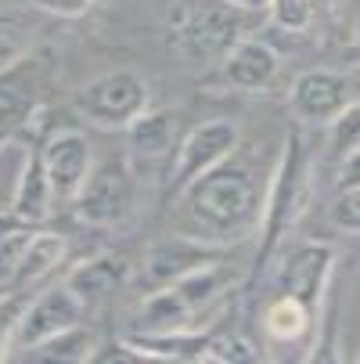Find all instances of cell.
Wrapping results in <instances>:
<instances>
[{"label":"cell","instance_id":"obj_21","mask_svg":"<svg viewBox=\"0 0 360 364\" xmlns=\"http://www.w3.org/2000/svg\"><path fill=\"white\" fill-rule=\"evenodd\" d=\"M231 4H234V8H267L271 0H231Z\"/></svg>","mask_w":360,"mask_h":364},{"label":"cell","instance_id":"obj_17","mask_svg":"<svg viewBox=\"0 0 360 364\" xmlns=\"http://www.w3.org/2000/svg\"><path fill=\"white\" fill-rule=\"evenodd\" d=\"M22 306H26V299H22V296H11V299H0V350L8 346V332H11V325L18 321V314H22Z\"/></svg>","mask_w":360,"mask_h":364},{"label":"cell","instance_id":"obj_18","mask_svg":"<svg viewBox=\"0 0 360 364\" xmlns=\"http://www.w3.org/2000/svg\"><path fill=\"white\" fill-rule=\"evenodd\" d=\"M335 220H339L342 228H356V231H360V191H353L349 198H342V202L335 205Z\"/></svg>","mask_w":360,"mask_h":364},{"label":"cell","instance_id":"obj_19","mask_svg":"<svg viewBox=\"0 0 360 364\" xmlns=\"http://www.w3.org/2000/svg\"><path fill=\"white\" fill-rule=\"evenodd\" d=\"M40 11H55V15H80L90 8V0H29Z\"/></svg>","mask_w":360,"mask_h":364},{"label":"cell","instance_id":"obj_16","mask_svg":"<svg viewBox=\"0 0 360 364\" xmlns=\"http://www.w3.org/2000/svg\"><path fill=\"white\" fill-rule=\"evenodd\" d=\"M274 15L288 29L306 26V18H310V0H274Z\"/></svg>","mask_w":360,"mask_h":364},{"label":"cell","instance_id":"obj_22","mask_svg":"<svg viewBox=\"0 0 360 364\" xmlns=\"http://www.w3.org/2000/svg\"><path fill=\"white\" fill-rule=\"evenodd\" d=\"M8 228H11V220H0V238L8 235Z\"/></svg>","mask_w":360,"mask_h":364},{"label":"cell","instance_id":"obj_6","mask_svg":"<svg viewBox=\"0 0 360 364\" xmlns=\"http://www.w3.org/2000/svg\"><path fill=\"white\" fill-rule=\"evenodd\" d=\"M234 144V130L227 123H213V127H202L191 134V141L184 144V170L177 166V181H187L191 173L205 170V159H220V155Z\"/></svg>","mask_w":360,"mask_h":364},{"label":"cell","instance_id":"obj_3","mask_svg":"<svg viewBox=\"0 0 360 364\" xmlns=\"http://www.w3.org/2000/svg\"><path fill=\"white\" fill-rule=\"evenodd\" d=\"M80 318V296L72 289H50L40 296L29 314L18 321V346H33L40 339H50L58 332H69Z\"/></svg>","mask_w":360,"mask_h":364},{"label":"cell","instance_id":"obj_14","mask_svg":"<svg viewBox=\"0 0 360 364\" xmlns=\"http://www.w3.org/2000/svg\"><path fill=\"white\" fill-rule=\"evenodd\" d=\"M62 256V242L58 238H36V245L18 259V271H15V278L18 282H26V278H33V274H40L47 264H55V259Z\"/></svg>","mask_w":360,"mask_h":364},{"label":"cell","instance_id":"obj_1","mask_svg":"<svg viewBox=\"0 0 360 364\" xmlns=\"http://www.w3.org/2000/svg\"><path fill=\"white\" fill-rule=\"evenodd\" d=\"M76 105H80V112H87L97 123L119 127V123H130L144 109V87L130 73H112L105 80L83 87L76 94Z\"/></svg>","mask_w":360,"mask_h":364},{"label":"cell","instance_id":"obj_4","mask_svg":"<svg viewBox=\"0 0 360 364\" xmlns=\"http://www.w3.org/2000/svg\"><path fill=\"white\" fill-rule=\"evenodd\" d=\"M87 166H90V155H87V141L80 134H62L47 144L43 173H47V184L58 198H69L80 191Z\"/></svg>","mask_w":360,"mask_h":364},{"label":"cell","instance_id":"obj_7","mask_svg":"<svg viewBox=\"0 0 360 364\" xmlns=\"http://www.w3.org/2000/svg\"><path fill=\"white\" fill-rule=\"evenodd\" d=\"M342 105V83L335 76H302L299 87H295V109L310 119H324L332 116L335 109Z\"/></svg>","mask_w":360,"mask_h":364},{"label":"cell","instance_id":"obj_8","mask_svg":"<svg viewBox=\"0 0 360 364\" xmlns=\"http://www.w3.org/2000/svg\"><path fill=\"white\" fill-rule=\"evenodd\" d=\"M234 33H238V26L224 15V11H202L191 26H187V47L195 50V55H217V50H224V47H231L234 43Z\"/></svg>","mask_w":360,"mask_h":364},{"label":"cell","instance_id":"obj_2","mask_svg":"<svg viewBox=\"0 0 360 364\" xmlns=\"http://www.w3.org/2000/svg\"><path fill=\"white\" fill-rule=\"evenodd\" d=\"M191 202H195L198 217L227 228L238 217H245V210L252 205V188L245 173H209L191 188Z\"/></svg>","mask_w":360,"mask_h":364},{"label":"cell","instance_id":"obj_11","mask_svg":"<svg viewBox=\"0 0 360 364\" xmlns=\"http://www.w3.org/2000/svg\"><path fill=\"white\" fill-rule=\"evenodd\" d=\"M119 278V267H116V259H97V264H87L72 274L69 289L76 296H101V292H109Z\"/></svg>","mask_w":360,"mask_h":364},{"label":"cell","instance_id":"obj_9","mask_svg":"<svg viewBox=\"0 0 360 364\" xmlns=\"http://www.w3.org/2000/svg\"><path fill=\"white\" fill-rule=\"evenodd\" d=\"M278 69V58L274 50H267L263 43H245L238 55L227 62V76L238 83V87H263Z\"/></svg>","mask_w":360,"mask_h":364},{"label":"cell","instance_id":"obj_12","mask_svg":"<svg viewBox=\"0 0 360 364\" xmlns=\"http://www.w3.org/2000/svg\"><path fill=\"white\" fill-rule=\"evenodd\" d=\"M29 47V22L15 11H0V73Z\"/></svg>","mask_w":360,"mask_h":364},{"label":"cell","instance_id":"obj_20","mask_svg":"<svg viewBox=\"0 0 360 364\" xmlns=\"http://www.w3.org/2000/svg\"><path fill=\"white\" fill-rule=\"evenodd\" d=\"M349 141L356 144L360 141V109L356 112H349L346 119H339V134H335V148H349Z\"/></svg>","mask_w":360,"mask_h":364},{"label":"cell","instance_id":"obj_15","mask_svg":"<svg viewBox=\"0 0 360 364\" xmlns=\"http://www.w3.org/2000/svg\"><path fill=\"white\" fill-rule=\"evenodd\" d=\"M166 137H170L166 116H151V119H141L133 127V148H141V151H163Z\"/></svg>","mask_w":360,"mask_h":364},{"label":"cell","instance_id":"obj_10","mask_svg":"<svg viewBox=\"0 0 360 364\" xmlns=\"http://www.w3.org/2000/svg\"><path fill=\"white\" fill-rule=\"evenodd\" d=\"M29 73H33V65H22L11 76L0 80V137L11 134L29 112V90H33Z\"/></svg>","mask_w":360,"mask_h":364},{"label":"cell","instance_id":"obj_5","mask_svg":"<svg viewBox=\"0 0 360 364\" xmlns=\"http://www.w3.org/2000/svg\"><path fill=\"white\" fill-rule=\"evenodd\" d=\"M130 205V191H126V173H119L116 166H105L80 195V217L94 220V224H109L119 220L123 210Z\"/></svg>","mask_w":360,"mask_h":364},{"label":"cell","instance_id":"obj_13","mask_svg":"<svg viewBox=\"0 0 360 364\" xmlns=\"http://www.w3.org/2000/svg\"><path fill=\"white\" fill-rule=\"evenodd\" d=\"M267 325H271L274 336H281V339H295V336L306 328V310L295 303V296L278 299V303L271 306V314H267Z\"/></svg>","mask_w":360,"mask_h":364}]
</instances>
